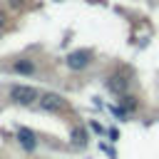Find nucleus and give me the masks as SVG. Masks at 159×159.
I'll list each match as a JSON object with an SVG mask.
<instances>
[{"mask_svg":"<svg viewBox=\"0 0 159 159\" xmlns=\"http://www.w3.org/2000/svg\"><path fill=\"white\" fill-rule=\"evenodd\" d=\"M10 99L17 102V104H32L40 99V92L35 87H27V84H15L10 89Z\"/></svg>","mask_w":159,"mask_h":159,"instance_id":"f257e3e1","label":"nucleus"},{"mask_svg":"<svg viewBox=\"0 0 159 159\" xmlns=\"http://www.w3.org/2000/svg\"><path fill=\"white\" fill-rule=\"evenodd\" d=\"M40 107H42V109H47V112H62V109L67 107V102H65L60 94L47 92V94H42V97H40Z\"/></svg>","mask_w":159,"mask_h":159,"instance_id":"f03ea898","label":"nucleus"},{"mask_svg":"<svg viewBox=\"0 0 159 159\" xmlns=\"http://www.w3.org/2000/svg\"><path fill=\"white\" fill-rule=\"evenodd\" d=\"M87 65H89V52L87 50H77V52L67 55V67L70 70H84Z\"/></svg>","mask_w":159,"mask_h":159,"instance_id":"7ed1b4c3","label":"nucleus"},{"mask_svg":"<svg viewBox=\"0 0 159 159\" xmlns=\"http://www.w3.org/2000/svg\"><path fill=\"white\" fill-rule=\"evenodd\" d=\"M127 87H129V80L124 75H112L107 80V89L114 92V94H127Z\"/></svg>","mask_w":159,"mask_h":159,"instance_id":"20e7f679","label":"nucleus"},{"mask_svg":"<svg viewBox=\"0 0 159 159\" xmlns=\"http://www.w3.org/2000/svg\"><path fill=\"white\" fill-rule=\"evenodd\" d=\"M17 137H20V142H22L25 149H35V134H32L30 129L20 127V129H17Z\"/></svg>","mask_w":159,"mask_h":159,"instance_id":"39448f33","label":"nucleus"},{"mask_svg":"<svg viewBox=\"0 0 159 159\" xmlns=\"http://www.w3.org/2000/svg\"><path fill=\"white\" fill-rule=\"evenodd\" d=\"M70 139H72V144L82 147V144L87 142V132H84L82 127H75V129H72V134H70Z\"/></svg>","mask_w":159,"mask_h":159,"instance_id":"423d86ee","label":"nucleus"},{"mask_svg":"<svg viewBox=\"0 0 159 159\" xmlns=\"http://www.w3.org/2000/svg\"><path fill=\"white\" fill-rule=\"evenodd\" d=\"M122 107H124L127 112H134V109H137V97H132V94H122Z\"/></svg>","mask_w":159,"mask_h":159,"instance_id":"0eeeda50","label":"nucleus"},{"mask_svg":"<svg viewBox=\"0 0 159 159\" xmlns=\"http://www.w3.org/2000/svg\"><path fill=\"white\" fill-rule=\"evenodd\" d=\"M15 72H22V75H32V72H35V67H32V62H15Z\"/></svg>","mask_w":159,"mask_h":159,"instance_id":"6e6552de","label":"nucleus"},{"mask_svg":"<svg viewBox=\"0 0 159 159\" xmlns=\"http://www.w3.org/2000/svg\"><path fill=\"white\" fill-rule=\"evenodd\" d=\"M2 25H5V15L0 12V30H2Z\"/></svg>","mask_w":159,"mask_h":159,"instance_id":"1a4fd4ad","label":"nucleus"}]
</instances>
